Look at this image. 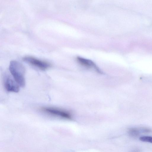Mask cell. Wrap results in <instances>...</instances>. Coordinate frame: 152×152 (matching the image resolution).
I'll return each mask as SVG.
<instances>
[{"instance_id": "5", "label": "cell", "mask_w": 152, "mask_h": 152, "mask_svg": "<svg viewBox=\"0 0 152 152\" xmlns=\"http://www.w3.org/2000/svg\"><path fill=\"white\" fill-rule=\"evenodd\" d=\"M77 60L82 65L88 68H93L98 72L102 73L100 70L91 61L80 57H77Z\"/></svg>"}, {"instance_id": "3", "label": "cell", "mask_w": 152, "mask_h": 152, "mask_svg": "<svg viewBox=\"0 0 152 152\" xmlns=\"http://www.w3.org/2000/svg\"><path fill=\"white\" fill-rule=\"evenodd\" d=\"M23 60L42 70H45L50 68L51 65L49 63L39 60L31 56H26L23 58Z\"/></svg>"}, {"instance_id": "4", "label": "cell", "mask_w": 152, "mask_h": 152, "mask_svg": "<svg viewBox=\"0 0 152 152\" xmlns=\"http://www.w3.org/2000/svg\"><path fill=\"white\" fill-rule=\"evenodd\" d=\"M4 85L6 90L9 92H18L19 91V86L14 78L9 75L4 77Z\"/></svg>"}, {"instance_id": "6", "label": "cell", "mask_w": 152, "mask_h": 152, "mask_svg": "<svg viewBox=\"0 0 152 152\" xmlns=\"http://www.w3.org/2000/svg\"><path fill=\"white\" fill-rule=\"evenodd\" d=\"M128 134L132 137L135 138L139 136L141 132L140 128H132L129 129L128 130Z\"/></svg>"}, {"instance_id": "7", "label": "cell", "mask_w": 152, "mask_h": 152, "mask_svg": "<svg viewBox=\"0 0 152 152\" xmlns=\"http://www.w3.org/2000/svg\"><path fill=\"white\" fill-rule=\"evenodd\" d=\"M140 141L152 143V137L149 136H143L140 138Z\"/></svg>"}, {"instance_id": "1", "label": "cell", "mask_w": 152, "mask_h": 152, "mask_svg": "<svg viewBox=\"0 0 152 152\" xmlns=\"http://www.w3.org/2000/svg\"><path fill=\"white\" fill-rule=\"evenodd\" d=\"M9 70L16 82L21 87L25 85V69L24 66L20 62L12 61L10 63Z\"/></svg>"}, {"instance_id": "8", "label": "cell", "mask_w": 152, "mask_h": 152, "mask_svg": "<svg viewBox=\"0 0 152 152\" xmlns=\"http://www.w3.org/2000/svg\"><path fill=\"white\" fill-rule=\"evenodd\" d=\"M132 152H140V150L138 149H134Z\"/></svg>"}, {"instance_id": "2", "label": "cell", "mask_w": 152, "mask_h": 152, "mask_svg": "<svg viewBox=\"0 0 152 152\" xmlns=\"http://www.w3.org/2000/svg\"><path fill=\"white\" fill-rule=\"evenodd\" d=\"M41 110L46 113L52 115L68 119L71 118V115L69 112L61 109L52 107H43Z\"/></svg>"}]
</instances>
